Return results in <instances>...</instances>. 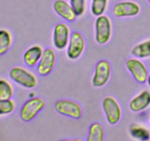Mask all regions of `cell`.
<instances>
[{
    "mask_svg": "<svg viewBox=\"0 0 150 141\" xmlns=\"http://www.w3.org/2000/svg\"><path fill=\"white\" fill-rule=\"evenodd\" d=\"M111 37V23L109 18L104 15L98 16L95 21V41L98 44L107 43Z\"/></svg>",
    "mask_w": 150,
    "mask_h": 141,
    "instance_id": "cell-1",
    "label": "cell"
},
{
    "mask_svg": "<svg viewBox=\"0 0 150 141\" xmlns=\"http://www.w3.org/2000/svg\"><path fill=\"white\" fill-rule=\"evenodd\" d=\"M10 77L18 85L26 88H33L38 85L36 76L21 67H14L10 70Z\"/></svg>",
    "mask_w": 150,
    "mask_h": 141,
    "instance_id": "cell-2",
    "label": "cell"
},
{
    "mask_svg": "<svg viewBox=\"0 0 150 141\" xmlns=\"http://www.w3.org/2000/svg\"><path fill=\"white\" fill-rule=\"evenodd\" d=\"M45 104V101L42 98L39 97L31 98L22 106L20 112L21 120L25 122L32 120L44 108Z\"/></svg>",
    "mask_w": 150,
    "mask_h": 141,
    "instance_id": "cell-3",
    "label": "cell"
},
{
    "mask_svg": "<svg viewBox=\"0 0 150 141\" xmlns=\"http://www.w3.org/2000/svg\"><path fill=\"white\" fill-rule=\"evenodd\" d=\"M102 106L108 123L111 125L117 124L122 117L121 107L117 100L111 96H107L103 101Z\"/></svg>",
    "mask_w": 150,
    "mask_h": 141,
    "instance_id": "cell-4",
    "label": "cell"
},
{
    "mask_svg": "<svg viewBox=\"0 0 150 141\" xmlns=\"http://www.w3.org/2000/svg\"><path fill=\"white\" fill-rule=\"evenodd\" d=\"M55 109L59 113L74 119L82 116V108L77 102L69 99H60L56 103Z\"/></svg>",
    "mask_w": 150,
    "mask_h": 141,
    "instance_id": "cell-5",
    "label": "cell"
},
{
    "mask_svg": "<svg viewBox=\"0 0 150 141\" xmlns=\"http://www.w3.org/2000/svg\"><path fill=\"white\" fill-rule=\"evenodd\" d=\"M111 72V66L106 60H101L95 66V73L92 78L93 86L100 88L103 87L109 80Z\"/></svg>",
    "mask_w": 150,
    "mask_h": 141,
    "instance_id": "cell-6",
    "label": "cell"
},
{
    "mask_svg": "<svg viewBox=\"0 0 150 141\" xmlns=\"http://www.w3.org/2000/svg\"><path fill=\"white\" fill-rule=\"evenodd\" d=\"M86 46L85 39L79 32L74 31L70 35L67 50V55L71 60H76L83 52Z\"/></svg>",
    "mask_w": 150,
    "mask_h": 141,
    "instance_id": "cell-7",
    "label": "cell"
},
{
    "mask_svg": "<svg viewBox=\"0 0 150 141\" xmlns=\"http://www.w3.org/2000/svg\"><path fill=\"white\" fill-rule=\"evenodd\" d=\"M70 30L69 26L64 23L57 24L54 29L53 41L57 49L62 50L68 46L70 38Z\"/></svg>",
    "mask_w": 150,
    "mask_h": 141,
    "instance_id": "cell-8",
    "label": "cell"
},
{
    "mask_svg": "<svg viewBox=\"0 0 150 141\" xmlns=\"http://www.w3.org/2000/svg\"><path fill=\"white\" fill-rule=\"evenodd\" d=\"M126 67L138 82L144 83L147 81L148 70L141 60L136 58L128 59L126 62Z\"/></svg>",
    "mask_w": 150,
    "mask_h": 141,
    "instance_id": "cell-9",
    "label": "cell"
},
{
    "mask_svg": "<svg viewBox=\"0 0 150 141\" xmlns=\"http://www.w3.org/2000/svg\"><path fill=\"white\" fill-rule=\"evenodd\" d=\"M56 53L52 48L44 50L42 55L38 64V71L41 76H46L51 73L56 64Z\"/></svg>",
    "mask_w": 150,
    "mask_h": 141,
    "instance_id": "cell-10",
    "label": "cell"
},
{
    "mask_svg": "<svg viewBox=\"0 0 150 141\" xmlns=\"http://www.w3.org/2000/svg\"><path fill=\"white\" fill-rule=\"evenodd\" d=\"M140 12V7L134 1H121L114 5L113 13L118 18L136 16Z\"/></svg>",
    "mask_w": 150,
    "mask_h": 141,
    "instance_id": "cell-11",
    "label": "cell"
},
{
    "mask_svg": "<svg viewBox=\"0 0 150 141\" xmlns=\"http://www.w3.org/2000/svg\"><path fill=\"white\" fill-rule=\"evenodd\" d=\"M54 9L57 15L67 21H73L78 16L73 6L64 0H57L54 4Z\"/></svg>",
    "mask_w": 150,
    "mask_h": 141,
    "instance_id": "cell-12",
    "label": "cell"
},
{
    "mask_svg": "<svg viewBox=\"0 0 150 141\" xmlns=\"http://www.w3.org/2000/svg\"><path fill=\"white\" fill-rule=\"evenodd\" d=\"M150 104V92L144 90L133 98L129 103L130 110L137 113L147 108Z\"/></svg>",
    "mask_w": 150,
    "mask_h": 141,
    "instance_id": "cell-13",
    "label": "cell"
},
{
    "mask_svg": "<svg viewBox=\"0 0 150 141\" xmlns=\"http://www.w3.org/2000/svg\"><path fill=\"white\" fill-rule=\"evenodd\" d=\"M43 53L42 47L40 46H33L25 51L23 54L24 63L29 67L37 66Z\"/></svg>",
    "mask_w": 150,
    "mask_h": 141,
    "instance_id": "cell-14",
    "label": "cell"
},
{
    "mask_svg": "<svg viewBox=\"0 0 150 141\" xmlns=\"http://www.w3.org/2000/svg\"><path fill=\"white\" fill-rule=\"evenodd\" d=\"M105 136L103 126L100 123L95 122L90 126L88 134V141H103Z\"/></svg>",
    "mask_w": 150,
    "mask_h": 141,
    "instance_id": "cell-15",
    "label": "cell"
},
{
    "mask_svg": "<svg viewBox=\"0 0 150 141\" xmlns=\"http://www.w3.org/2000/svg\"><path fill=\"white\" fill-rule=\"evenodd\" d=\"M132 54L138 58L150 57V40L135 46L131 51Z\"/></svg>",
    "mask_w": 150,
    "mask_h": 141,
    "instance_id": "cell-16",
    "label": "cell"
},
{
    "mask_svg": "<svg viewBox=\"0 0 150 141\" xmlns=\"http://www.w3.org/2000/svg\"><path fill=\"white\" fill-rule=\"evenodd\" d=\"M12 43V37L10 32L5 29L0 30V55H3L10 48Z\"/></svg>",
    "mask_w": 150,
    "mask_h": 141,
    "instance_id": "cell-17",
    "label": "cell"
},
{
    "mask_svg": "<svg viewBox=\"0 0 150 141\" xmlns=\"http://www.w3.org/2000/svg\"><path fill=\"white\" fill-rule=\"evenodd\" d=\"M130 135L134 138L142 140H146L149 138V132L143 126L133 125L130 127Z\"/></svg>",
    "mask_w": 150,
    "mask_h": 141,
    "instance_id": "cell-18",
    "label": "cell"
},
{
    "mask_svg": "<svg viewBox=\"0 0 150 141\" xmlns=\"http://www.w3.org/2000/svg\"><path fill=\"white\" fill-rule=\"evenodd\" d=\"M13 86L7 81L0 79V98L10 99L13 95Z\"/></svg>",
    "mask_w": 150,
    "mask_h": 141,
    "instance_id": "cell-19",
    "label": "cell"
},
{
    "mask_svg": "<svg viewBox=\"0 0 150 141\" xmlns=\"http://www.w3.org/2000/svg\"><path fill=\"white\" fill-rule=\"evenodd\" d=\"M108 0H92L91 10L94 16H100L105 11Z\"/></svg>",
    "mask_w": 150,
    "mask_h": 141,
    "instance_id": "cell-20",
    "label": "cell"
},
{
    "mask_svg": "<svg viewBox=\"0 0 150 141\" xmlns=\"http://www.w3.org/2000/svg\"><path fill=\"white\" fill-rule=\"evenodd\" d=\"M16 104L15 102L10 99L0 98V115H8L14 110Z\"/></svg>",
    "mask_w": 150,
    "mask_h": 141,
    "instance_id": "cell-21",
    "label": "cell"
},
{
    "mask_svg": "<svg viewBox=\"0 0 150 141\" xmlns=\"http://www.w3.org/2000/svg\"><path fill=\"white\" fill-rule=\"evenodd\" d=\"M70 4L73 6L78 16H83L86 9V0H70Z\"/></svg>",
    "mask_w": 150,
    "mask_h": 141,
    "instance_id": "cell-22",
    "label": "cell"
},
{
    "mask_svg": "<svg viewBox=\"0 0 150 141\" xmlns=\"http://www.w3.org/2000/svg\"><path fill=\"white\" fill-rule=\"evenodd\" d=\"M35 93L32 92L30 93V95H29V97H30V98H33V97H35Z\"/></svg>",
    "mask_w": 150,
    "mask_h": 141,
    "instance_id": "cell-23",
    "label": "cell"
},
{
    "mask_svg": "<svg viewBox=\"0 0 150 141\" xmlns=\"http://www.w3.org/2000/svg\"><path fill=\"white\" fill-rule=\"evenodd\" d=\"M147 82H148V84H149V86H150V75H149V76H148Z\"/></svg>",
    "mask_w": 150,
    "mask_h": 141,
    "instance_id": "cell-24",
    "label": "cell"
},
{
    "mask_svg": "<svg viewBox=\"0 0 150 141\" xmlns=\"http://www.w3.org/2000/svg\"><path fill=\"white\" fill-rule=\"evenodd\" d=\"M147 1H148V2H149V4H150V0H147Z\"/></svg>",
    "mask_w": 150,
    "mask_h": 141,
    "instance_id": "cell-25",
    "label": "cell"
},
{
    "mask_svg": "<svg viewBox=\"0 0 150 141\" xmlns=\"http://www.w3.org/2000/svg\"><path fill=\"white\" fill-rule=\"evenodd\" d=\"M149 137H150V132H149Z\"/></svg>",
    "mask_w": 150,
    "mask_h": 141,
    "instance_id": "cell-26",
    "label": "cell"
},
{
    "mask_svg": "<svg viewBox=\"0 0 150 141\" xmlns=\"http://www.w3.org/2000/svg\"><path fill=\"white\" fill-rule=\"evenodd\" d=\"M149 121H150V115H149Z\"/></svg>",
    "mask_w": 150,
    "mask_h": 141,
    "instance_id": "cell-27",
    "label": "cell"
}]
</instances>
